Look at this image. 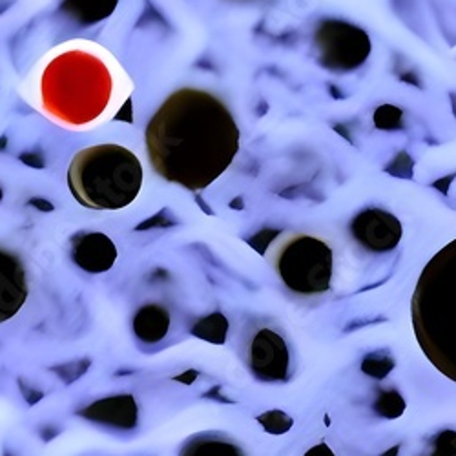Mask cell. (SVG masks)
Instances as JSON below:
<instances>
[{
    "label": "cell",
    "instance_id": "6da1fadb",
    "mask_svg": "<svg viewBox=\"0 0 456 456\" xmlns=\"http://www.w3.org/2000/svg\"><path fill=\"white\" fill-rule=\"evenodd\" d=\"M239 152V128L226 104L205 90L181 88L146 126V153L164 181L203 190Z\"/></svg>",
    "mask_w": 456,
    "mask_h": 456
},
{
    "label": "cell",
    "instance_id": "7a4b0ae2",
    "mask_svg": "<svg viewBox=\"0 0 456 456\" xmlns=\"http://www.w3.org/2000/svg\"><path fill=\"white\" fill-rule=\"evenodd\" d=\"M411 319L425 358L456 383V239L423 267L412 292Z\"/></svg>",
    "mask_w": 456,
    "mask_h": 456
},
{
    "label": "cell",
    "instance_id": "3957f363",
    "mask_svg": "<svg viewBox=\"0 0 456 456\" xmlns=\"http://www.w3.org/2000/svg\"><path fill=\"white\" fill-rule=\"evenodd\" d=\"M68 187L92 210H121L135 201L142 187L141 161L121 144H95L71 159Z\"/></svg>",
    "mask_w": 456,
    "mask_h": 456
},
{
    "label": "cell",
    "instance_id": "277c9868",
    "mask_svg": "<svg viewBox=\"0 0 456 456\" xmlns=\"http://www.w3.org/2000/svg\"><path fill=\"white\" fill-rule=\"evenodd\" d=\"M112 79L104 64L84 51H68L42 77L44 108L64 123L88 124L108 106Z\"/></svg>",
    "mask_w": 456,
    "mask_h": 456
},
{
    "label": "cell",
    "instance_id": "5b68a950",
    "mask_svg": "<svg viewBox=\"0 0 456 456\" xmlns=\"http://www.w3.org/2000/svg\"><path fill=\"white\" fill-rule=\"evenodd\" d=\"M276 270L296 294H325L332 281V248L314 236H292L276 255Z\"/></svg>",
    "mask_w": 456,
    "mask_h": 456
},
{
    "label": "cell",
    "instance_id": "8992f818",
    "mask_svg": "<svg viewBox=\"0 0 456 456\" xmlns=\"http://www.w3.org/2000/svg\"><path fill=\"white\" fill-rule=\"evenodd\" d=\"M316 42L321 51L323 66L348 71L362 66L371 53V39L358 26L344 20H327L319 26Z\"/></svg>",
    "mask_w": 456,
    "mask_h": 456
},
{
    "label": "cell",
    "instance_id": "52a82bcc",
    "mask_svg": "<svg viewBox=\"0 0 456 456\" xmlns=\"http://www.w3.org/2000/svg\"><path fill=\"white\" fill-rule=\"evenodd\" d=\"M351 234L363 248L371 252H389L402 241V223L391 212L367 208L360 212L351 223Z\"/></svg>",
    "mask_w": 456,
    "mask_h": 456
},
{
    "label": "cell",
    "instance_id": "ba28073f",
    "mask_svg": "<svg viewBox=\"0 0 456 456\" xmlns=\"http://www.w3.org/2000/svg\"><path fill=\"white\" fill-rule=\"evenodd\" d=\"M248 362L261 382H283L289 376L290 354L285 339L272 329H261L248 347Z\"/></svg>",
    "mask_w": 456,
    "mask_h": 456
},
{
    "label": "cell",
    "instance_id": "9c48e42d",
    "mask_svg": "<svg viewBox=\"0 0 456 456\" xmlns=\"http://www.w3.org/2000/svg\"><path fill=\"white\" fill-rule=\"evenodd\" d=\"M28 299L24 263L15 252L0 246V323L22 309Z\"/></svg>",
    "mask_w": 456,
    "mask_h": 456
},
{
    "label": "cell",
    "instance_id": "30bf717a",
    "mask_svg": "<svg viewBox=\"0 0 456 456\" xmlns=\"http://www.w3.org/2000/svg\"><path fill=\"white\" fill-rule=\"evenodd\" d=\"M71 257L83 270L99 274V272H106L112 269L117 260V248L106 234L88 232L74 239Z\"/></svg>",
    "mask_w": 456,
    "mask_h": 456
},
{
    "label": "cell",
    "instance_id": "8fae6325",
    "mask_svg": "<svg viewBox=\"0 0 456 456\" xmlns=\"http://www.w3.org/2000/svg\"><path fill=\"white\" fill-rule=\"evenodd\" d=\"M83 414L86 418H94L97 422L130 429L137 422V405L132 396H113L94 403Z\"/></svg>",
    "mask_w": 456,
    "mask_h": 456
},
{
    "label": "cell",
    "instance_id": "7c38bea8",
    "mask_svg": "<svg viewBox=\"0 0 456 456\" xmlns=\"http://www.w3.org/2000/svg\"><path fill=\"white\" fill-rule=\"evenodd\" d=\"M170 327V316L162 307L158 305H146L137 310L133 318V330L137 338L144 344H158L168 332Z\"/></svg>",
    "mask_w": 456,
    "mask_h": 456
},
{
    "label": "cell",
    "instance_id": "4fadbf2b",
    "mask_svg": "<svg viewBox=\"0 0 456 456\" xmlns=\"http://www.w3.org/2000/svg\"><path fill=\"white\" fill-rule=\"evenodd\" d=\"M181 456H243L241 447L228 438L216 434H199L187 441Z\"/></svg>",
    "mask_w": 456,
    "mask_h": 456
},
{
    "label": "cell",
    "instance_id": "5bb4252c",
    "mask_svg": "<svg viewBox=\"0 0 456 456\" xmlns=\"http://www.w3.org/2000/svg\"><path fill=\"white\" fill-rule=\"evenodd\" d=\"M117 0H66L64 10L83 24H95L112 15Z\"/></svg>",
    "mask_w": 456,
    "mask_h": 456
},
{
    "label": "cell",
    "instance_id": "9a60e30c",
    "mask_svg": "<svg viewBox=\"0 0 456 456\" xmlns=\"http://www.w3.org/2000/svg\"><path fill=\"white\" fill-rule=\"evenodd\" d=\"M226 329H228V323H226L225 316L221 314H212L208 318L201 319L199 323L194 327V332L203 339H208L212 344H221L225 341Z\"/></svg>",
    "mask_w": 456,
    "mask_h": 456
},
{
    "label": "cell",
    "instance_id": "2e32d148",
    "mask_svg": "<svg viewBox=\"0 0 456 456\" xmlns=\"http://www.w3.org/2000/svg\"><path fill=\"white\" fill-rule=\"evenodd\" d=\"M257 422L265 427L267 431L272 432V434H281V432H287L292 427V418L289 414H285L283 411H269L265 414H261L257 418Z\"/></svg>",
    "mask_w": 456,
    "mask_h": 456
},
{
    "label": "cell",
    "instance_id": "e0dca14e",
    "mask_svg": "<svg viewBox=\"0 0 456 456\" xmlns=\"http://www.w3.org/2000/svg\"><path fill=\"white\" fill-rule=\"evenodd\" d=\"M374 124L382 130L402 128V110H398L396 106H391V104L380 106L374 113Z\"/></svg>",
    "mask_w": 456,
    "mask_h": 456
},
{
    "label": "cell",
    "instance_id": "ac0fdd59",
    "mask_svg": "<svg viewBox=\"0 0 456 456\" xmlns=\"http://www.w3.org/2000/svg\"><path fill=\"white\" fill-rule=\"evenodd\" d=\"M403 407H405V403H403L402 396L398 393H394V391H391V393H382L376 402L378 412L389 418H394L398 416V414H402Z\"/></svg>",
    "mask_w": 456,
    "mask_h": 456
},
{
    "label": "cell",
    "instance_id": "d6986e66",
    "mask_svg": "<svg viewBox=\"0 0 456 456\" xmlns=\"http://www.w3.org/2000/svg\"><path fill=\"white\" fill-rule=\"evenodd\" d=\"M429 456H456V431H441L434 438Z\"/></svg>",
    "mask_w": 456,
    "mask_h": 456
},
{
    "label": "cell",
    "instance_id": "ffe728a7",
    "mask_svg": "<svg viewBox=\"0 0 456 456\" xmlns=\"http://www.w3.org/2000/svg\"><path fill=\"white\" fill-rule=\"evenodd\" d=\"M303 456H336L332 453V449H330L327 444H318V446L310 447L309 451L305 453Z\"/></svg>",
    "mask_w": 456,
    "mask_h": 456
},
{
    "label": "cell",
    "instance_id": "44dd1931",
    "mask_svg": "<svg viewBox=\"0 0 456 456\" xmlns=\"http://www.w3.org/2000/svg\"><path fill=\"white\" fill-rule=\"evenodd\" d=\"M0 199H2V192H0Z\"/></svg>",
    "mask_w": 456,
    "mask_h": 456
}]
</instances>
